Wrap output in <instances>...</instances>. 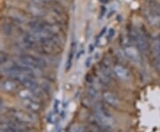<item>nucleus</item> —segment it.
<instances>
[{
    "label": "nucleus",
    "mask_w": 160,
    "mask_h": 132,
    "mask_svg": "<svg viewBox=\"0 0 160 132\" xmlns=\"http://www.w3.org/2000/svg\"><path fill=\"white\" fill-rule=\"evenodd\" d=\"M94 122L96 126L101 127L103 130L111 129L114 124V118L106 107L102 105H97L94 110Z\"/></svg>",
    "instance_id": "f257e3e1"
},
{
    "label": "nucleus",
    "mask_w": 160,
    "mask_h": 132,
    "mask_svg": "<svg viewBox=\"0 0 160 132\" xmlns=\"http://www.w3.org/2000/svg\"><path fill=\"white\" fill-rule=\"evenodd\" d=\"M10 117L13 121H17L24 126L36 123L38 120L34 113L30 111H22L18 109L12 110L10 112Z\"/></svg>",
    "instance_id": "f03ea898"
},
{
    "label": "nucleus",
    "mask_w": 160,
    "mask_h": 132,
    "mask_svg": "<svg viewBox=\"0 0 160 132\" xmlns=\"http://www.w3.org/2000/svg\"><path fill=\"white\" fill-rule=\"evenodd\" d=\"M18 63L22 64L23 66L32 69L34 71H38L40 72L42 68L46 67V61H44L42 59L40 58H36L31 55H22L18 59Z\"/></svg>",
    "instance_id": "7ed1b4c3"
},
{
    "label": "nucleus",
    "mask_w": 160,
    "mask_h": 132,
    "mask_svg": "<svg viewBox=\"0 0 160 132\" xmlns=\"http://www.w3.org/2000/svg\"><path fill=\"white\" fill-rule=\"evenodd\" d=\"M155 65L160 68V36H154L150 43V47Z\"/></svg>",
    "instance_id": "20e7f679"
},
{
    "label": "nucleus",
    "mask_w": 160,
    "mask_h": 132,
    "mask_svg": "<svg viewBox=\"0 0 160 132\" xmlns=\"http://www.w3.org/2000/svg\"><path fill=\"white\" fill-rule=\"evenodd\" d=\"M125 54L129 59H131L132 62L134 63H140L142 61V56H141V52L140 50L138 49L136 46L129 45L125 47Z\"/></svg>",
    "instance_id": "39448f33"
},
{
    "label": "nucleus",
    "mask_w": 160,
    "mask_h": 132,
    "mask_svg": "<svg viewBox=\"0 0 160 132\" xmlns=\"http://www.w3.org/2000/svg\"><path fill=\"white\" fill-rule=\"evenodd\" d=\"M144 17L146 19V21H148L149 25H151L152 27H155L157 29H160V14L157 13L155 12L151 11L150 9H146L144 11Z\"/></svg>",
    "instance_id": "423d86ee"
},
{
    "label": "nucleus",
    "mask_w": 160,
    "mask_h": 132,
    "mask_svg": "<svg viewBox=\"0 0 160 132\" xmlns=\"http://www.w3.org/2000/svg\"><path fill=\"white\" fill-rule=\"evenodd\" d=\"M19 82L12 78H8L6 80L2 81L0 83V88L2 91L6 92H13L18 90Z\"/></svg>",
    "instance_id": "0eeeda50"
},
{
    "label": "nucleus",
    "mask_w": 160,
    "mask_h": 132,
    "mask_svg": "<svg viewBox=\"0 0 160 132\" xmlns=\"http://www.w3.org/2000/svg\"><path fill=\"white\" fill-rule=\"evenodd\" d=\"M113 73L114 75L120 79V80H127L130 77V72L123 65H116L113 68Z\"/></svg>",
    "instance_id": "6e6552de"
},
{
    "label": "nucleus",
    "mask_w": 160,
    "mask_h": 132,
    "mask_svg": "<svg viewBox=\"0 0 160 132\" xmlns=\"http://www.w3.org/2000/svg\"><path fill=\"white\" fill-rule=\"evenodd\" d=\"M102 98L105 103L108 104L110 106L117 107L119 105V99L114 93L110 92H104L102 93Z\"/></svg>",
    "instance_id": "1a4fd4ad"
},
{
    "label": "nucleus",
    "mask_w": 160,
    "mask_h": 132,
    "mask_svg": "<svg viewBox=\"0 0 160 132\" xmlns=\"http://www.w3.org/2000/svg\"><path fill=\"white\" fill-rule=\"evenodd\" d=\"M22 101V104L24 105V106L29 110V111L32 112V113L39 112L41 108H42L40 101H38V100H34V99H23Z\"/></svg>",
    "instance_id": "9d476101"
},
{
    "label": "nucleus",
    "mask_w": 160,
    "mask_h": 132,
    "mask_svg": "<svg viewBox=\"0 0 160 132\" xmlns=\"http://www.w3.org/2000/svg\"><path fill=\"white\" fill-rule=\"evenodd\" d=\"M46 21H30L27 23V26L31 32H44Z\"/></svg>",
    "instance_id": "9b49d317"
},
{
    "label": "nucleus",
    "mask_w": 160,
    "mask_h": 132,
    "mask_svg": "<svg viewBox=\"0 0 160 132\" xmlns=\"http://www.w3.org/2000/svg\"><path fill=\"white\" fill-rule=\"evenodd\" d=\"M28 9H29V12L31 14H33L35 16H38V17H41V16H44L46 14V9L44 7L39 6V4H36L33 3L31 5H29L28 6Z\"/></svg>",
    "instance_id": "f8f14e48"
},
{
    "label": "nucleus",
    "mask_w": 160,
    "mask_h": 132,
    "mask_svg": "<svg viewBox=\"0 0 160 132\" xmlns=\"http://www.w3.org/2000/svg\"><path fill=\"white\" fill-rule=\"evenodd\" d=\"M96 78L101 82V84H104V85H109V84H110L111 80H112V76H110L106 72H104L101 68L98 70Z\"/></svg>",
    "instance_id": "ddd939ff"
},
{
    "label": "nucleus",
    "mask_w": 160,
    "mask_h": 132,
    "mask_svg": "<svg viewBox=\"0 0 160 132\" xmlns=\"http://www.w3.org/2000/svg\"><path fill=\"white\" fill-rule=\"evenodd\" d=\"M86 93H87V97L91 98L92 101L97 100L99 98V96H100L97 86H95L93 84H90L88 86L87 90H86Z\"/></svg>",
    "instance_id": "4468645a"
},
{
    "label": "nucleus",
    "mask_w": 160,
    "mask_h": 132,
    "mask_svg": "<svg viewBox=\"0 0 160 132\" xmlns=\"http://www.w3.org/2000/svg\"><path fill=\"white\" fill-rule=\"evenodd\" d=\"M10 16L12 19H13L14 21H16L17 22H24L26 21V16L23 14L21 11H19L17 9H13L10 11Z\"/></svg>",
    "instance_id": "2eb2a0df"
},
{
    "label": "nucleus",
    "mask_w": 160,
    "mask_h": 132,
    "mask_svg": "<svg viewBox=\"0 0 160 132\" xmlns=\"http://www.w3.org/2000/svg\"><path fill=\"white\" fill-rule=\"evenodd\" d=\"M75 52H76V43L71 45V49H70V52H69L67 61H66V66H65L66 71H69V69L71 68V66L73 64V58H74Z\"/></svg>",
    "instance_id": "dca6fc26"
},
{
    "label": "nucleus",
    "mask_w": 160,
    "mask_h": 132,
    "mask_svg": "<svg viewBox=\"0 0 160 132\" xmlns=\"http://www.w3.org/2000/svg\"><path fill=\"white\" fill-rule=\"evenodd\" d=\"M120 43L124 47H126V46L132 45V41L129 34H122L120 36Z\"/></svg>",
    "instance_id": "f3484780"
},
{
    "label": "nucleus",
    "mask_w": 160,
    "mask_h": 132,
    "mask_svg": "<svg viewBox=\"0 0 160 132\" xmlns=\"http://www.w3.org/2000/svg\"><path fill=\"white\" fill-rule=\"evenodd\" d=\"M150 4H149V8L151 11L155 12L157 13H159L160 14V3H158V2H155V1H149Z\"/></svg>",
    "instance_id": "a211bd4d"
},
{
    "label": "nucleus",
    "mask_w": 160,
    "mask_h": 132,
    "mask_svg": "<svg viewBox=\"0 0 160 132\" xmlns=\"http://www.w3.org/2000/svg\"><path fill=\"white\" fill-rule=\"evenodd\" d=\"M2 31H3L4 34H6V35H11L12 31L11 25H9V24H4V25L2 26Z\"/></svg>",
    "instance_id": "6ab92c4d"
},
{
    "label": "nucleus",
    "mask_w": 160,
    "mask_h": 132,
    "mask_svg": "<svg viewBox=\"0 0 160 132\" xmlns=\"http://www.w3.org/2000/svg\"><path fill=\"white\" fill-rule=\"evenodd\" d=\"M69 132H84V130L78 124H73L69 128Z\"/></svg>",
    "instance_id": "aec40b11"
},
{
    "label": "nucleus",
    "mask_w": 160,
    "mask_h": 132,
    "mask_svg": "<svg viewBox=\"0 0 160 132\" xmlns=\"http://www.w3.org/2000/svg\"><path fill=\"white\" fill-rule=\"evenodd\" d=\"M8 61V55L6 52H0V64H5Z\"/></svg>",
    "instance_id": "412c9836"
},
{
    "label": "nucleus",
    "mask_w": 160,
    "mask_h": 132,
    "mask_svg": "<svg viewBox=\"0 0 160 132\" xmlns=\"http://www.w3.org/2000/svg\"><path fill=\"white\" fill-rule=\"evenodd\" d=\"M56 115L57 114H55L54 112L50 113L49 115H48V117H47V121H49V122H51V123H53L55 121V120H56Z\"/></svg>",
    "instance_id": "4be33fe9"
},
{
    "label": "nucleus",
    "mask_w": 160,
    "mask_h": 132,
    "mask_svg": "<svg viewBox=\"0 0 160 132\" xmlns=\"http://www.w3.org/2000/svg\"><path fill=\"white\" fill-rule=\"evenodd\" d=\"M60 106H61L60 101H59V100H55V102L53 104V112H54L55 114H58V113H59V108H60Z\"/></svg>",
    "instance_id": "5701e85b"
},
{
    "label": "nucleus",
    "mask_w": 160,
    "mask_h": 132,
    "mask_svg": "<svg viewBox=\"0 0 160 132\" xmlns=\"http://www.w3.org/2000/svg\"><path fill=\"white\" fill-rule=\"evenodd\" d=\"M115 35V30L114 29H109V31H108V34H107V39L108 40H110V39H112L113 38V36H114Z\"/></svg>",
    "instance_id": "b1692460"
},
{
    "label": "nucleus",
    "mask_w": 160,
    "mask_h": 132,
    "mask_svg": "<svg viewBox=\"0 0 160 132\" xmlns=\"http://www.w3.org/2000/svg\"><path fill=\"white\" fill-rule=\"evenodd\" d=\"M92 59L91 57H88L86 59V68H89L90 66H91L92 64Z\"/></svg>",
    "instance_id": "393cba45"
},
{
    "label": "nucleus",
    "mask_w": 160,
    "mask_h": 132,
    "mask_svg": "<svg viewBox=\"0 0 160 132\" xmlns=\"http://www.w3.org/2000/svg\"><path fill=\"white\" fill-rule=\"evenodd\" d=\"M105 12H106V8L102 6V8L101 9V15H100V18H102L103 15H104V13H105Z\"/></svg>",
    "instance_id": "a878e982"
},
{
    "label": "nucleus",
    "mask_w": 160,
    "mask_h": 132,
    "mask_svg": "<svg viewBox=\"0 0 160 132\" xmlns=\"http://www.w3.org/2000/svg\"><path fill=\"white\" fill-rule=\"evenodd\" d=\"M3 108H4V104H3V102L0 100V113H1V111H2Z\"/></svg>",
    "instance_id": "bb28decb"
},
{
    "label": "nucleus",
    "mask_w": 160,
    "mask_h": 132,
    "mask_svg": "<svg viewBox=\"0 0 160 132\" xmlns=\"http://www.w3.org/2000/svg\"><path fill=\"white\" fill-rule=\"evenodd\" d=\"M109 0H100V2L102 3V4H107V3H109Z\"/></svg>",
    "instance_id": "cd10ccee"
},
{
    "label": "nucleus",
    "mask_w": 160,
    "mask_h": 132,
    "mask_svg": "<svg viewBox=\"0 0 160 132\" xmlns=\"http://www.w3.org/2000/svg\"><path fill=\"white\" fill-rule=\"evenodd\" d=\"M105 32H106V28H104V29H103L102 32H101V34H100V35L102 36V35L104 34V33H105Z\"/></svg>",
    "instance_id": "c85d7f7f"
},
{
    "label": "nucleus",
    "mask_w": 160,
    "mask_h": 132,
    "mask_svg": "<svg viewBox=\"0 0 160 132\" xmlns=\"http://www.w3.org/2000/svg\"><path fill=\"white\" fill-rule=\"evenodd\" d=\"M97 132H102V130H99V131H97ZM104 132V131H103Z\"/></svg>",
    "instance_id": "c756f323"
},
{
    "label": "nucleus",
    "mask_w": 160,
    "mask_h": 132,
    "mask_svg": "<svg viewBox=\"0 0 160 132\" xmlns=\"http://www.w3.org/2000/svg\"><path fill=\"white\" fill-rule=\"evenodd\" d=\"M148 1H152V0H148Z\"/></svg>",
    "instance_id": "7c9ffc66"
}]
</instances>
